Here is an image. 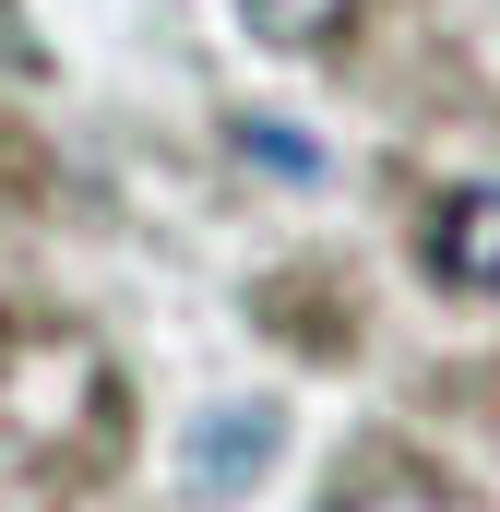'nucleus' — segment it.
Wrapping results in <instances>:
<instances>
[{
	"instance_id": "nucleus-1",
	"label": "nucleus",
	"mask_w": 500,
	"mask_h": 512,
	"mask_svg": "<svg viewBox=\"0 0 500 512\" xmlns=\"http://www.w3.org/2000/svg\"><path fill=\"white\" fill-rule=\"evenodd\" d=\"M429 262H441L453 286L500 298V179H465V191H441V215H429Z\"/></svg>"
},
{
	"instance_id": "nucleus-2",
	"label": "nucleus",
	"mask_w": 500,
	"mask_h": 512,
	"mask_svg": "<svg viewBox=\"0 0 500 512\" xmlns=\"http://www.w3.org/2000/svg\"><path fill=\"white\" fill-rule=\"evenodd\" d=\"M262 12V36H334L346 24V0H250Z\"/></svg>"
}]
</instances>
